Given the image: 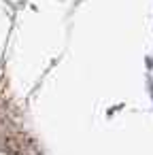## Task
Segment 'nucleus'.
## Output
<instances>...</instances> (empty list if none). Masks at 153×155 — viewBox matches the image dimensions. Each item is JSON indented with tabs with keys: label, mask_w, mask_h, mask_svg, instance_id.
<instances>
[{
	"label": "nucleus",
	"mask_w": 153,
	"mask_h": 155,
	"mask_svg": "<svg viewBox=\"0 0 153 155\" xmlns=\"http://www.w3.org/2000/svg\"><path fill=\"white\" fill-rule=\"evenodd\" d=\"M5 149L9 155H38L32 140H28L24 136H9L5 142Z\"/></svg>",
	"instance_id": "1"
}]
</instances>
